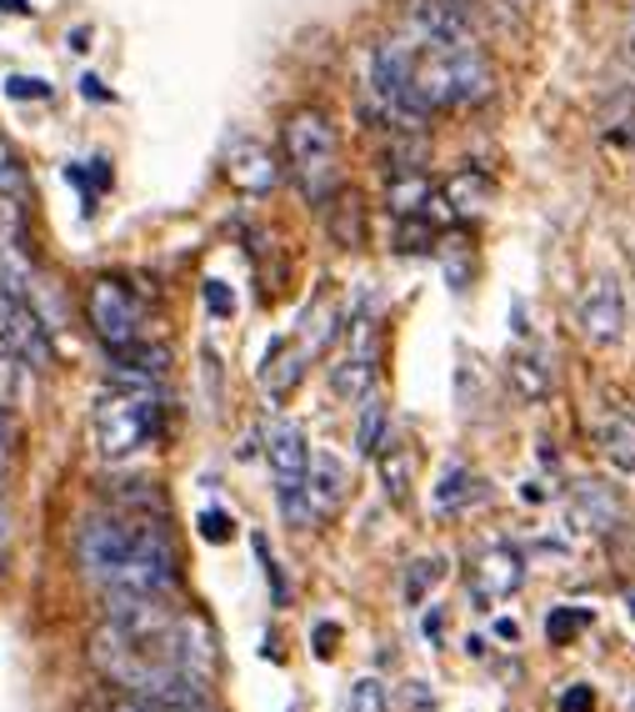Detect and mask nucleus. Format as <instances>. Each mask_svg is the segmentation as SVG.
<instances>
[{"label": "nucleus", "mask_w": 635, "mask_h": 712, "mask_svg": "<svg viewBox=\"0 0 635 712\" xmlns=\"http://www.w3.org/2000/svg\"><path fill=\"white\" fill-rule=\"evenodd\" d=\"M280 146H286V166H291V181L301 187V196L311 206H325L341 191V141H335L331 116L321 106L291 110Z\"/></svg>", "instance_id": "1"}, {"label": "nucleus", "mask_w": 635, "mask_h": 712, "mask_svg": "<svg viewBox=\"0 0 635 712\" xmlns=\"http://www.w3.org/2000/svg\"><path fill=\"white\" fill-rule=\"evenodd\" d=\"M410 86L426 110L445 106H475L491 96V66L481 45L475 51H445V45H416L410 41Z\"/></svg>", "instance_id": "2"}, {"label": "nucleus", "mask_w": 635, "mask_h": 712, "mask_svg": "<svg viewBox=\"0 0 635 712\" xmlns=\"http://www.w3.org/2000/svg\"><path fill=\"white\" fill-rule=\"evenodd\" d=\"M90 432H96V451L106 461L136 457L140 447H151L161 437V396H155V386H116L110 396H100Z\"/></svg>", "instance_id": "3"}, {"label": "nucleus", "mask_w": 635, "mask_h": 712, "mask_svg": "<svg viewBox=\"0 0 635 712\" xmlns=\"http://www.w3.org/2000/svg\"><path fill=\"white\" fill-rule=\"evenodd\" d=\"M370 96H376L380 116L400 131H420V121L431 110L416 100V86H410V41H380L370 51Z\"/></svg>", "instance_id": "4"}, {"label": "nucleus", "mask_w": 635, "mask_h": 712, "mask_svg": "<svg viewBox=\"0 0 635 712\" xmlns=\"http://www.w3.org/2000/svg\"><path fill=\"white\" fill-rule=\"evenodd\" d=\"M175 587V548L161 527L140 522L136 542H130L126 562L116 567V577L106 582V592H126V597H165Z\"/></svg>", "instance_id": "5"}, {"label": "nucleus", "mask_w": 635, "mask_h": 712, "mask_svg": "<svg viewBox=\"0 0 635 712\" xmlns=\"http://www.w3.org/2000/svg\"><path fill=\"white\" fill-rule=\"evenodd\" d=\"M0 357H11L21 366H51L55 357L51 331L35 317L31 296L11 291V286H0Z\"/></svg>", "instance_id": "6"}, {"label": "nucleus", "mask_w": 635, "mask_h": 712, "mask_svg": "<svg viewBox=\"0 0 635 712\" xmlns=\"http://www.w3.org/2000/svg\"><path fill=\"white\" fill-rule=\"evenodd\" d=\"M86 317L96 327V337L106 341V351H120L130 341H140V301L116 276H96L86 286Z\"/></svg>", "instance_id": "7"}, {"label": "nucleus", "mask_w": 635, "mask_h": 712, "mask_svg": "<svg viewBox=\"0 0 635 712\" xmlns=\"http://www.w3.org/2000/svg\"><path fill=\"white\" fill-rule=\"evenodd\" d=\"M130 542H136V522H126V517H116V512L86 517L76 532V557H80V567H86V577H96L100 587H106V582L116 577V567L126 562Z\"/></svg>", "instance_id": "8"}, {"label": "nucleus", "mask_w": 635, "mask_h": 712, "mask_svg": "<svg viewBox=\"0 0 635 712\" xmlns=\"http://www.w3.org/2000/svg\"><path fill=\"white\" fill-rule=\"evenodd\" d=\"M406 25L416 45H445V51H475V31L455 0H406Z\"/></svg>", "instance_id": "9"}, {"label": "nucleus", "mask_w": 635, "mask_h": 712, "mask_svg": "<svg viewBox=\"0 0 635 712\" xmlns=\"http://www.w3.org/2000/svg\"><path fill=\"white\" fill-rule=\"evenodd\" d=\"M520 582H526V557H520L510 542H491V548L475 552V562H471V597H475V607H485V613H491V603H506Z\"/></svg>", "instance_id": "10"}, {"label": "nucleus", "mask_w": 635, "mask_h": 712, "mask_svg": "<svg viewBox=\"0 0 635 712\" xmlns=\"http://www.w3.org/2000/svg\"><path fill=\"white\" fill-rule=\"evenodd\" d=\"M625 317H631V307H625V286L615 281V272L591 276V286L581 291L585 337H591L595 347H615V341L625 337Z\"/></svg>", "instance_id": "11"}, {"label": "nucleus", "mask_w": 635, "mask_h": 712, "mask_svg": "<svg viewBox=\"0 0 635 712\" xmlns=\"http://www.w3.org/2000/svg\"><path fill=\"white\" fill-rule=\"evenodd\" d=\"M260 451H266V467H270V477H276V487H301L305 482L311 447H305L301 422L276 417L266 432H260Z\"/></svg>", "instance_id": "12"}, {"label": "nucleus", "mask_w": 635, "mask_h": 712, "mask_svg": "<svg viewBox=\"0 0 635 712\" xmlns=\"http://www.w3.org/2000/svg\"><path fill=\"white\" fill-rule=\"evenodd\" d=\"M226 176H230V187L250 191V196H266V191H276L280 166H276V156H270V146L240 136V141L226 151Z\"/></svg>", "instance_id": "13"}, {"label": "nucleus", "mask_w": 635, "mask_h": 712, "mask_svg": "<svg viewBox=\"0 0 635 712\" xmlns=\"http://www.w3.org/2000/svg\"><path fill=\"white\" fill-rule=\"evenodd\" d=\"M305 502H311L315 517H331L341 512L345 502V487H351V471H345L341 457H331V451H315L311 461H305Z\"/></svg>", "instance_id": "14"}, {"label": "nucleus", "mask_w": 635, "mask_h": 712, "mask_svg": "<svg viewBox=\"0 0 635 712\" xmlns=\"http://www.w3.org/2000/svg\"><path fill=\"white\" fill-rule=\"evenodd\" d=\"M571 512H575V522H581L585 532H615V527L625 522L621 492H611V487H601V482H581V487H575Z\"/></svg>", "instance_id": "15"}, {"label": "nucleus", "mask_w": 635, "mask_h": 712, "mask_svg": "<svg viewBox=\"0 0 635 712\" xmlns=\"http://www.w3.org/2000/svg\"><path fill=\"white\" fill-rule=\"evenodd\" d=\"M305 362H311V351L305 347H291V341H276V347H270L266 372H260V386L270 392V402H286V396L301 386Z\"/></svg>", "instance_id": "16"}, {"label": "nucleus", "mask_w": 635, "mask_h": 712, "mask_svg": "<svg viewBox=\"0 0 635 712\" xmlns=\"http://www.w3.org/2000/svg\"><path fill=\"white\" fill-rule=\"evenodd\" d=\"M376 461H380L386 497H390V502H406V497H410V477H416V451H410V442H400L396 432H386V442L376 447Z\"/></svg>", "instance_id": "17"}, {"label": "nucleus", "mask_w": 635, "mask_h": 712, "mask_svg": "<svg viewBox=\"0 0 635 712\" xmlns=\"http://www.w3.org/2000/svg\"><path fill=\"white\" fill-rule=\"evenodd\" d=\"M386 206L396 211L400 221L406 216H431V206H435V187L426 181L420 171H396L386 181Z\"/></svg>", "instance_id": "18"}, {"label": "nucleus", "mask_w": 635, "mask_h": 712, "mask_svg": "<svg viewBox=\"0 0 635 712\" xmlns=\"http://www.w3.org/2000/svg\"><path fill=\"white\" fill-rule=\"evenodd\" d=\"M435 206H445V216H481L491 206V181L481 171H455L451 187L435 196Z\"/></svg>", "instance_id": "19"}, {"label": "nucleus", "mask_w": 635, "mask_h": 712, "mask_svg": "<svg viewBox=\"0 0 635 712\" xmlns=\"http://www.w3.org/2000/svg\"><path fill=\"white\" fill-rule=\"evenodd\" d=\"M370 382H376V366H370V357H366V337H356V351L331 366V386L345 402H360V396H370Z\"/></svg>", "instance_id": "20"}, {"label": "nucleus", "mask_w": 635, "mask_h": 712, "mask_svg": "<svg viewBox=\"0 0 635 712\" xmlns=\"http://www.w3.org/2000/svg\"><path fill=\"white\" fill-rule=\"evenodd\" d=\"M601 457L611 461V467L621 471H635V417L631 412H611V417L601 422Z\"/></svg>", "instance_id": "21"}, {"label": "nucleus", "mask_w": 635, "mask_h": 712, "mask_svg": "<svg viewBox=\"0 0 635 712\" xmlns=\"http://www.w3.org/2000/svg\"><path fill=\"white\" fill-rule=\"evenodd\" d=\"M510 386H516L520 402H546L550 396V372L536 351H510Z\"/></svg>", "instance_id": "22"}, {"label": "nucleus", "mask_w": 635, "mask_h": 712, "mask_svg": "<svg viewBox=\"0 0 635 712\" xmlns=\"http://www.w3.org/2000/svg\"><path fill=\"white\" fill-rule=\"evenodd\" d=\"M485 497V482L471 477L465 467H445L441 471V487H435V512H461V507L481 502Z\"/></svg>", "instance_id": "23"}, {"label": "nucleus", "mask_w": 635, "mask_h": 712, "mask_svg": "<svg viewBox=\"0 0 635 712\" xmlns=\"http://www.w3.org/2000/svg\"><path fill=\"white\" fill-rule=\"evenodd\" d=\"M390 417H386V402L380 396H360V427H356V451L360 457H376V447L386 442Z\"/></svg>", "instance_id": "24"}, {"label": "nucleus", "mask_w": 635, "mask_h": 712, "mask_svg": "<svg viewBox=\"0 0 635 712\" xmlns=\"http://www.w3.org/2000/svg\"><path fill=\"white\" fill-rule=\"evenodd\" d=\"M25 191V166L15 156V146L0 136V196H21Z\"/></svg>", "instance_id": "25"}, {"label": "nucleus", "mask_w": 635, "mask_h": 712, "mask_svg": "<svg viewBox=\"0 0 635 712\" xmlns=\"http://www.w3.org/2000/svg\"><path fill=\"white\" fill-rule=\"evenodd\" d=\"M435 582H441V562H435V557L410 562V572H406V603H420V597H426Z\"/></svg>", "instance_id": "26"}, {"label": "nucleus", "mask_w": 635, "mask_h": 712, "mask_svg": "<svg viewBox=\"0 0 635 712\" xmlns=\"http://www.w3.org/2000/svg\"><path fill=\"white\" fill-rule=\"evenodd\" d=\"M345 712H390L386 688H380L376 678H360L356 688H351V698H345Z\"/></svg>", "instance_id": "27"}, {"label": "nucleus", "mask_w": 635, "mask_h": 712, "mask_svg": "<svg viewBox=\"0 0 635 712\" xmlns=\"http://www.w3.org/2000/svg\"><path fill=\"white\" fill-rule=\"evenodd\" d=\"M195 522H201V538L205 542H230V538H236V517L220 512V507H205Z\"/></svg>", "instance_id": "28"}, {"label": "nucleus", "mask_w": 635, "mask_h": 712, "mask_svg": "<svg viewBox=\"0 0 635 712\" xmlns=\"http://www.w3.org/2000/svg\"><path fill=\"white\" fill-rule=\"evenodd\" d=\"M591 623V613H566V607H556V613H550V623H546V633H550V642H566V637H575L581 633V627Z\"/></svg>", "instance_id": "29"}, {"label": "nucleus", "mask_w": 635, "mask_h": 712, "mask_svg": "<svg viewBox=\"0 0 635 712\" xmlns=\"http://www.w3.org/2000/svg\"><path fill=\"white\" fill-rule=\"evenodd\" d=\"M6 96H11V100H51V81H41V76H11V81H6Z\"/></svg>", "instance_id": "30"}, {"label": "nucleus", "mask_w": 635, "mask_h": 712, "mask_svg": "<svg viewBox=\"0 0 635 712\" xmlns=\"http://www.w3.org/2000/svg\"><path fill=\"white\" fill-rule=\"evenodd\" d=\"M205 307L216 311V317H230V311H236V296L226 291V281H205Z\"/></svg>", "instance_id": "31"}, {"label": "nucleus", "mask_w": 635, "mask_h": 712, "mask_svg": "<svg viewBox=\"0 0 635 712\" xmlns=\"http://www.w3.org/2000/svg\"><path fill=\"white\" fill-rule=\"evenodd\" d=\"M591 708H595V698H591V688H585V682H575V688L560 698V712H591Z\"/></svg>", "instance_id": "32"}, {"label": "nucleus", "mask_w": 635, "mask_h": 712, "mask_svg": "<svg viewBox=\"0 0 635 712\" xmlns=\"http://www.w3.org/2000/svg\"><path fill=\"white\" fill-rule=\"evenodd\" d=\"M11 447H15V432H11V417H6V402H0V471L11 467Z\"/></svg>", "instance_id": "33"}, {"label": "nucleus", "mask_w": 635, "mask_h": 712, "mask_svg": "<svg viewBox=\"0 0 635 712\" xmlns=\"http://www.w3.org/2000/svg\"><path fill=\"white\" fill-rule=\"evenodd\" d=\"M65 181H76V187L86 191V201H90V181H86V176H80V166H65ZM96 181H110L106 161H96Z\"/></svg>", "instance_id": "34"}, {"label": "nucleus", "mask_w": 635, "mask_h": 712, "mask_svg": "<svg viewBox=\"0 0 635 712\" xmlns=\"http://www.w3.org/2000/svg\"><path fill=\"white\" fill-rule=\"evenodd\" d=\"M546 482H520V502H546Z\"/></svg>", "instance_id": "35"}, {"label": "nucleus", "mask_w": 635, "mask_h": 712, "mask_svg": "<svg viewBox=\"0 0 635 712\" xmlns=\"http://www.w3.org/2000/svg\"><path fill=\"white\" fill-rule=\"evenodd\" d=\"M331 642H335V627H315V652L331 658Z\"/></svg>", "instance_id": "36"}, {"label": "nucleus", "mask_w": 635, "mask_h": 712, "mask_svg": "<svg viewBox=\"0 0 635 712\" xmlns=\"http://www.w3.org/2000/svg\"><path fill=\"white\" fill-rule=\"evenodd\" d=\"M80 91H86V96H90V100H106V86H100V81H96V76H86V81H80Z\"/></svg>", "instance_id": "37"}, {"label": "nucleus", "mask_w": 635, "mask_h": 712, "mask_svg": "<svg viewBox=\"0 0 635 712\" xmlns=\"http://www.w3.org/2000/svg\"><path fill=\"white\" fill-rule=\"evenodd\" d=\"M110 712H155L151 702H140V698H130V702H120V708H110Z\"/></svg>", "instance_id": "38"}, {"label": "nucleus", "mask_w": 635, "mask_h": 712, "mask_svg": "<svg viewBox=\"0 0 635 712\" xmlns=\"http://www.w3.org/2000/svg\"><path fill=\"white\" fill-rule=\"evenodd\" d=\"M155 712H205V708H155Z\"/></svg>", "instance_id": "39"}, {"label": "nucleus", "mask_w": 635, "mask_h": 712, "mask_svg": "<svg viewBox=\"0 0 635 712\" xmlns=\"http://www.w3.org/2000/svg\"><path fill=\"white\" fill-rule=\"evenodd\" d=\"M631 617H635V592H631Z\"/></svg>", "instance_id": "40"}, {"label": "nucleus", "mask_w": 635, "mask_h": 712, "mask_svg": "<svg viewBox=\"0 0 635 712\" xmlns=\"http://www.w3.org/2000/svg\"><path fill=\"white\" fill-rule=\"evenodd\" d=\"M631 45H635V25H631Z\"/></svg>", "instance_id": "41"}]
</instances>
